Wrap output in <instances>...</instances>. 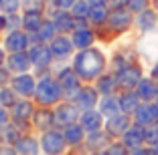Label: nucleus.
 <instances>
[{
	"instance_id": "obj_1",
	"label": "nucleus",
	"mask_w": 158,
	"mask_h": 155,
	"mask_svg": "<svg viewBox=\"0 0 158 155\" xmlns=\"http://www.w3.org/2000/svg\"><path fill=\"white\" fill-rule=\"evenodd\" d=\"M106 67V56L95 48H87L79 52L75 59V73L83 79H93L98 77Z\"/></svg>"
},
{
	"instance_id": "obj_2",
	"label": "nucleus",
	"mask_w": 158,
	"mask_h": 155,
	"mask_svg": "<svg viewBox=\"0 0 158 155\" xmlns=\"http://www.w3.org/2000/svg\"><path fill=\"white\" fill-rule=\"evenodd\" d=\"M116 79H118V85H120L124 91H136L138 83L142 81V68L136 67V64H130V67L122 68L116 73Z\"/></svg>"
},
{
	"instance_id": "obj_3",
	"label": "nucleus",
	"mask_w": 158,
	"mask_h": 155,
	"mask_svg": "<svg viewBox=\"0 0 158 155\" xmlns=\"http://www.w3.org/2000/svg\"><path fill=\"white\" fill-rule=\"evenodd\" d=\"M132 22H134V16H132V12L128 8H116L110 12V18H107V24L114 28V30L118 32H124L128 30V28L132 26Z\"/></svg>"
},
{
	"instance_id": "obj_4",
	"label": "nucleus",
	"mask_w": 158,
	"mask_h": 155,
	"mask_svg": "<svg viewBox=\"0 0 158 155\" xmlns=\"http://www.w3.org/2000/svg\"><path fill=\"white\" fill-rule=\"evenodd\" d=\"M61 95V87H59V83L51 81V79H45V81L39 83V87H37V99L41 101V103H53V101H57Z\"/></svg>"
},
{
	"instance_id": "obj_5",
	"label": "nucleus",
	"mask_w": 158,
	"mask_h": 155,
	"mask_svg": "<svg viewBox=\"0 0 158 155\" xmlns=\"http://www.w3.org/2000/svg\"><path fill=\"white\" fill-rule=\"evenodd\" d=\"M156 109H154V103H140L138 109L134 111V125L140 127H148V125L156 123Z\"/></svg>"
},
{
	"instance_id": "obj_6",
	"label": "nucleus",
	"mask_w": 158,
	"mask_h": 155,
	"mask_svg": "<svg viewBox=\"0 0 158 155\" xmlns=\"http://www.w3.org/2000/svg\"><path fill=\"white\" fill-rule=\"evenodd\" d=\"M136 24H138V28L142 32L150 34L154 28H158V10L154 8V6H150V8H146L144 12L136 14Z\"/></svg>"
},
{
	"instance_id": "obj_7",
	"label": "nucleus",
	"mask_w": 158,
	"mask_h": 155,
	"mask_svg": "<svg viewBox=\"0 0 158 155\" xmlns=\"http://www.w3.org/2000/svg\"><path fill=\"white\" fill-rule=\"evenodd\" d=\"M136 95L142 103H154L158 99V83L154 79H142L136 87Z\"/></svg>"
},
{
	"instance_id": "obj_8",
	"label": "nucleus",
	"mask_w": 158,
	"mask_h": 155,
	"mask_svg": "<svg viewBox=\"0 0 158 155\" xmlns=\"http://www.w3.org/2000/svg\"><path fill=\"white\" fill-rule=\"evenodd\" d=\"M122 137H124V145L132 147V149L142 147V143H146V131H144V127H140V125H132Z\"/></svg>"
},
{
	"instance_id": "obj_9",
	"label": "nucleus",
	"mask_w": 158,
	"mask_h": 155,
	"mask_svg": "<svg viewBox=\"0 0 158 155\" xmlns=\"http://www.w3.org/2000/svg\"><path fill=\"white\" fill-rule=\"evenodd\" d=\"M130 127H132L130 125V115H126V113L110 117V121H107V133H110V135H124Z\"/></svg>"
},
{
	"instance_id": "obj_10",
	"label": "nucleus",
	"mask_w": 158,
	"mask_h": 155,
	"mask_svg": "<svg viewBox=\"0 0 158 155\" xmlns=\"http://www.w3.org/2000/svg\"><path fill=\"white\" fill-rule=\"evenodd\" d=\"M140 103H142V101H140V97L136 95V91H126V93H122V97H120L122 113H126V115L134 113V111L138 109Z\"/></svg>"
},
{
	"instance_id": "obj_11",
	"label": "nucleus",
	"mask_w": 158,
	"mask_h": 155,
	"mask_svg": "<svg viewBox=\"0 0 158 155\" xmlns=\"http://www.w3.org/2000/svg\"><path fill=\"white\" fill-rule=\"evenodd\" d=\"M99 113L106 115V117H116V115L122 113V107H120V99L107 95L102 99V105H99Z\"/></svg>"
},
{
	"instance_id": "obj_12",
	"label": "nucleus",
	"mask_w": 158,
	"mask_h": 155,
	"mask_svg": "<svg viewBox=\"0 0 158 155\" xmlns=\"http://www.w3.org/2000/svg\"><path fill=\"white\" fill-rule=\"evenodd\" d=\"M63 137L59 135V133H47L45 139H43V145H45L47 153H61V149H63Z\"/></svg>"
},
{
	"instance_id": "obj_13",
	"label": "nucleus",
	"mask_w": 158,
	"mask_h": 155,
	"mask_svg": "<svg viewBox=\"0 0 158 155\" xmlns=\"http://www.w3.org/2000/svg\"><path fill=\"white\" fill-rule=\"evenodd\" d=\"M81 123H83V127L87 129V131H99V127H102V113H95V111H85L83 117H81Z\"/></svg>"
},
{
	"instance_id": "obj_14",
	"label": "nucleus",
	"mask_w": 158,
	"mask_h": 155,
	"mask_svg": "<svg viewBox=\"0 0 158 155\" xmlns=\"http://www.w3.org/2000/svg\"><path fill=\"white\" fill-rule=\"evenodd\" d=\"M98 103V93L93 91V89H81V91L77 93V105H81L83 109H91L93 105Z\"/></svg>"
},
{
	"instance_id": "obj_15",
	"label": "nucleus",
	"mask_w": 158,
	"mask_h": 155,
	"mask_svg": "<svg viewBox=\"0 0 158 155\" xmlns=\"http://www.w3.org/2000/svg\"><path fill=\"white\" fill-rule=\"evenodd\" d=\"M27 46V37L23 32H12L8 38H6V48L12 50V52H20Z\"/></svg>"
},
{
	"instance_id": "obj_16",
	"label": "nucleus",
	"mask_w": 158,
	"mask_h": 155,
	"mask_svg": "<svg viewBox=\"0 0 158 155\" xmlns=\"http://www.w3.org/2000/svg\"><path fill=\"white\" fill-rule=\"evenodd\" d=\"M120 87V85H118V79H116V75H103L102 79H99V85H98V89L99 91L103 93V95H112L114 91H116V89Z\"/></svg>"
},
{
	"instance_id": "obj_17",
	"label": "nucleus",
	"mask_w": 158,
	"mask_h": 155,
	"mask_svg": "<svg viewBox=\"0 0 158 155\" xmlns=\"http://www.w3.org/2000/svg\"><path fill=\"white\" fill-rule=\"evenodd\" d=\"M73 42H75V46H79V48H87V46L93 42V32L87 30V28H79V30L73 34Z\"/></svg>"
},
{
	"instance_id": "obj_18",
	"label": "nucleus",
	"mask_w": 158,
	"mask_h": 155,
	"mask_svg": "<svg viewBox=\"0 0 158 155\" xmlns=\"http://www.w3.org/2000/svg\"><path fill=\"white\" fill-rule=\"evenodd\" d=\"M75 119H77V109H75L73 105H63L59 111H57V121H59V123L71 125Z\"/></svg>"
},
{
	"instance_id": "obj_19",
	"label": "nucleus",
	"mask_w": 158,
	"mask_h": 155,
	"mask_svg": "<svg viewBox=\"0 0 158 155\" xmlns=\"http://www.w3.org/2000/svg\"><path fill=\"white\" fill-rule=\"evenodd\" d=\"M71 12H73V16L79 18V20L89 18V14H91V4H89L87 0H77V2L71 6Z\"/></svg>"
},
{
	"instance_id": "obj_20",
	"label": "nucleus",
	"mask_w": 158,
	"mask_h": 155,
	"mask_svg": "<svg viewBox=\"0 0 158 155\" xmlns=\"http://www.w3.org/2000/svg\"><path fill=\"white\" fill-rule=\"evenodd\" d=\"M107 18H110V10H107V6H91L89 20H91L93 24H103V22H107Z\"/></svg>"
},
{
	"instance_id": "obj_21",
	"label": "nucleus",
	"mask_w": 158,
	"mask_h": 155,
	"mask_svg": "<svg viewBox=\"0 0 158 155\" xmlns=\"http://www.w3.org/2000/svg\"><path fill=\"white\" fill-rule=\"evenodd\" d=\"M16 147H19V151L23 155H37L39 151V145L35 139H31V137H24V139H19V143H16Z\"/></svg>"
},
{
	"instance_id": "obj_22",
	"label": "nucleus",
	"mask_w": 158,
	"mask_h": 155,
	"mask_svg": "<svg viewBox=\"0 0 158 155\" xmlns=\"http://www.w3.org/2000/svg\"><path fill=\"white\" fill-rule=\"evenodd\" d=\"M51 52L55 56H67L71 52V42L67 41V38H57V41H53Z\"/></svg>"
},
{
	"instance_id": "obj_23",
	"label": "nucleus",
	"mask_w": 158,
	"mask_h": 155,
	"mask_svg": "<svg viewBox=\"0 0 158 155\" xmlns=\"http://www.w3.org/2000/svg\"><path fill=\"white\" fill-rule=\"evenodd\" d=\"M31 67V59L23 52H14V56H10V68L14 71H27Z\"/></svg>"
},
{
	"instance_id": "obj_24",
	"label": "nucleus",
	"mask_w": 158,
	"mask_h": 155,
	"mask_svg": "<svg viewBox=\"0 0 158 155\" xmlns=\"http://www.w3.org/2000/svg\"><path fill=\"white\" fill-rule=\"evenodd\" d=\"M14 89L19 93H23V95H28V93H33V89H35V81L31 77H27V75H23V77H19L14 81Z\"/></svg>"
},
{
	"instance_id": "obj_25",
	"label": "nucleus",
	"mask_w": 158,
	"mask_h": 155,
	"mask_svg": "<svg viewBox=\"0 0 158 155\" xmlns=\"http://www.w3.org/2000/svg\"><path fill=\"white\" fill-rule=\"evenodd\" d=\"M152 6V0H126V8L130 10L132 14H140L144 12L146 8Z\"/></svg>"
},
{
	"instance_id": "obj_26",
	"label": "nucleus",
	"mask_w": 158,
	"mask_h": 155,
	"mask_svg": "<svg viewBox=\"0 0 158 155\" xmlns=\"http://www.w3.org/2000/svg\"><path fill=\"white\" fill-rule=\"evenodd\" d=\"M61 85L65 89H77V85H79V79H77V73L75 71H63L61 73Z\"/></svg>"
},
{
	"instance_id": "obj_27",
	"label": "nucleus",
	"mask_w": 158,
	"mask_h": 155,
	"mask_svg": "<svg viewBox=\"0 0 158 155\" xmlns=\"http://www.w3.org/2000/svg\"><path fill=\"white\" fill-rule=\"evenodd\" d=\"M51 50L49 48H43V46H37V48L33 50V60L37 64H49V60H51Z\"/></svg>"
},
{
	"instance_id": "obj_28",
	"label": "nucleus",
	"mask_w": 158,
	"mask_h": 155,
	"mask_svg": "<svg viewBox=\"0 0 158 155\" xmlns=\"http://www.w3.org/2000/svg\"><path fill=\"white\" fill-rule=\"evenodd\" d=\"M81 137H83V129H81V127H77V125H69V127H67L65 139L69 143H79V141H81Z\"/></svg>"
},
{
	"instance_id": "obj_29",
	"label": "nucleus",
	"mask_w": 158,
	"mask_h": 155,
	"mask_svg": "<svg viewBox=\"0 0 158 155\" xmlns=\"http://www.w3.org/2000/svg\"><path fill=\"white\" fill-rule=\"evenodd\" d=\"M144 131H146V143H150L154 147L158 143V121L148 125V127H144Z\"/></svg>"
},
{
	"instance_id": "obj_30",
	"label": "nucleus",
	"mask_w": 158,
	"mask_h": 155,
	"mask_svg": "<svg viewBox=\"0 0 158 155\" xmlns=\"http://www.w3.org/2000/svg\"><path fill=\"white\" fill-rule=\"evenodd\" d=\"M24 26H27L28 30H39V28H41V18H39V14L28 12L27 16H24Z\"/></svg>"
},
{
	"instance_id": "obj_31",
	"label": "nucleus",
	"mask_w": 158,
	"mask_h": 155,
	"mask_svg": "<svg viewBox=\"0 0 158 155\" xmlns=\"http://www.w3.org/2000/svg\"><path fill=\"white\" fill-rule=\"evenodd\" d=\"M55 26H57V28H61V30H69V28L73 26V20L69 18V14L61 12L59 16L55 18Z\"/></svg>"
},
{
	"instance_id": "obj_32",
	"label": "nucleus",
	"mask_w": 158,
	"mask_h": 155,
	"mask_svg": "<svg viewBox=\"0 0 158 155\" xmlns=\"http://www.w3.org/2000/svg\"><path fill=\"white\" fill-rule=\"evenodd\" d=\"M53 32H55V24L53 22H43L41 28H39V38L41 41H49L53 37Z\"/></svg>"
},
{
	"instance_id": "obj_33",
	"label": "nucleus",
	"mask_w": 158,
	"mask_h": 155,
	"mask_svg": "<svg viewBox=\"0 0 158 155\" xmlns=\"http://www.w3.org/2000/svg\"><path fill=\"white\" fill-rule=\"evenodd\" d=\"M35 119H37V125L41 129H47L49 125L53 123V115L49 113V111H41V113H37V117H35Z\"/></svg>"
},
{
	"instance_id": "obj_34",
	"label": "nucleus",
	"mask_w": 158,
	"mask_h": 155,
	"mask_svg": "<svg viewBox=\"0 0 158 155\" xmlns=\"http://www.w3.org/2000/svg\"><path fill=\"white\" fill-rule=\"evenodd\" d=\"M106 155H128V151H126V145H124V143H114V145L107 147Z\"/></svg>"
},
{
	"instance_id": "obj_35",
	"label": "nucleus",
	"mask_w": 158,
	"mask_h": 155,
	"mask_svg": "<svg viewBox=\"0 0 158 155\" xmlns=\"http://www.w3.org/2000/svg\"><path fill=\"white\" fill-rule=\"evenodd\" d=\"M16 117H28V115H31V111H33V107L28 105V103H20V105H16Z\"/></svg>"
},
{
	"instance_id": "obj_36",
	"label": "nucleus",
	"mask_w": 158,
	"mask_h": 155,
	"mask_svg": "<svg viewBox=\"0 0 158 155\" xmlns=\"http://www.w3.org/2000/svg\"><path fill=\"white\" fill-rule=\"evenodd\" d=\"M0 4H2V8L6 10V12H14V10L19 8V0H0Z\"/></svg>"
},
{
	"instance_id": "obj_37",
	"label": "nucleus",
	"mask_w": 158,
	"mask_h": 155,
	"mask_svg": "<svg viewBox=\"0 0 158 155\" xmlns=\"http://www.w3.org/2000/svg\"><path fill=\"white\" fill-rule=\"evenodd\" d=\"M0 101H2L4 105H12V103H14L12 93H10V91H0Z\"/></svg>"
},
{
	"instance_id": "obj_38",
	"label": "nucleus",
	"mask_w": 158,
	"mask_h": 155,
	"mask_svg": "<svg viewBox=\"0 0 158 155\" xmlns=\"http://www.w3.org/2000/svg\"><path fill=\"white\" fill-rule=\"evenodd\" d=\"M132 155H152V149H142V147H136L132 151Z\"/></svg>"
},
{
	"instance_id": "obj_39",
	"label": "nucleus",
	"mask_w": 158,
	"mask_h": 155,
	"mask_svg": "<svg viewBox=\"0 0 158 155\" xmlns=\"http://www.w3.org/2000/svg\"><path fill=\"white\" fill-rule=\"evenodd\" d=\"M77 0H57V4L61 6V8H69V6H73Z\"/></svg>"
},
{
	"instance_id": "obj_40",
	"label": "nucleus",
	"mask_w": 158,
	"mask_h": 155,
	"mask_svg": "<svg viewBox=\"0 0 158 155\" xmlns=\"http://www.w3.org/2000/svg\"><path fill=\"white\" fill-rule=\"evenodd\" d=\"M87 2L91 6H107V2H110V0H87Z\"/></svg>"
},
{
	"instance_id": "obj_41",
	"label": "nucleus",
	"mask_w": 158,
	"mask_h": 155,
	"mask_svg": "<svg viewBox=\"0 0 158 155\" xmlns=\"http://www.w3.org/2000/svg\"><path fill=\"white\" fill-rule=\"evenodd\" d=\"M150 79H154V81L158 83V60L154 63V67H152V73H150Z\"/></svg>"
},
{
	"instance_id": "obj_42",
	"label": "nucleus",
	"mask_w": 158,
	"mask_h": 155,
	"mask_svg": "<svg viewBox=\"0 0 158 155\" xmlns=\"http://www.w3.org/2000/svg\"><path fill=\"white\" fill-rule=\"evenodd\" d=\"M2 123H6V113L0 109V125H2Z\"/></svg>"
},
{
	"instance_id": "obj_43",
	"label": "nucleus",
	"mask_w": 158,
	"mask_h": 155,
	"mask_svg": "<svg viewBox=\"0 0 158 155\" xmlns=\"http://www.w3.org/2000/svg\"><path fill=\"white\" fill-rule=\"evenodd\" d=\"M0 155H16V153L10 151V149H2V151H0Z\"/></svg>"
},
{
	"instance_id": "obj_44",
	"label": "nucleus",
	"mask_w": 158,
	"mask_h": 155,
	"mask_svg": "<svg viewBox=\"0 0 158 155\" xmlns=\"http://www.w3.org/2000/svg\"><path fill=\"white\" fill-rule=\"evenodd\" d=\"M152 155H158V143H156V145L152 147Z\"/></svg>"
},
{
	"instance_id": "obj_45",
	"label": "nucleus",
	"mask_w": 158,
	"mask_h": 155,
	"mask_svg": "<svg viewBox=\"0 0 158 155\" xmlns=\"http://www.w3.org/2000/svg\"><path fill=\"white\" fill-rule=\"evenodd\" d=\"M4 24H6V20H4V18H0V30L4 28Z\"/></svg>"
},
{
	"instance_id": "obj_46",
	"label": "nucleus",
	"mask_w": 158,
	"mask_h": 155,
	"mask_svg": "<svg viewBox=\"0 0 158 155\" xmlns=\"http://www.w3.org/2000/svg\"><path fill=\"white\" fill-rule=\"evenodd\" d=\"M154 109H156V117H158V99L154 101Z\"/></svg>"
},
{
	"instance_id": "obj_47",
	"label": "nucleus",
	"mask_w": 158,
	"mask_h": 155,
	"mask_svg": "<svg viewBox=\"0 0 158 155\" xmlns=\"http://www.w3.org/2000/svg\"><path fill=\"white\" fill-rule=\"evenodd\" d=\"M154 8H156V10H158V0H154Z\"/></svg>"
},
{
	"instance_id": "obj_48",
	"label": "nucleus",
	"mask_w": 158,
	"mask_h": 155,
	"mask_svg": "<svg viewBox=\"0 0 158 155\" xmlns=\"http://www.w3.org/2000/svg\"><path fill=\"white\" fill-rule=\"evenodd\" d=\"M0 63H2V50H0Z\"/></svg>"
},
{
	"instance_id": "obj_49",
	"label": "nucleus",
	"mask_w": 158,
	"mask_h": 155,
	"mask_svg": "<svg viewBox=\"0 0 158 155\" xmlns=\"http://www.w3.org/2000/svg\"><path fill=\"white\" fill-rule=\"evenodd\" d=\"M93 155H106V153H93Z\"/></svg>"
}]
</instances>
